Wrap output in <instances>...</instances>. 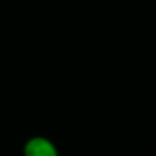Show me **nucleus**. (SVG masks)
Here are the masks:
<instances>
[{
    "label": "nucleus",
    "mask_w": 156,
    "mask_h": 156,
    "mask_svg": "<svg viewBox=\"0 0 156 156\" xmlns=\"http://www.w3.org/2000/svg\"><path fill=\"white\" fill-rule=\"evenodd\" d=\"M23 156H59L55 143L46 136H32L23 147Z\"/></svg>",
    "instance_id": "1"
}]
</instances>
